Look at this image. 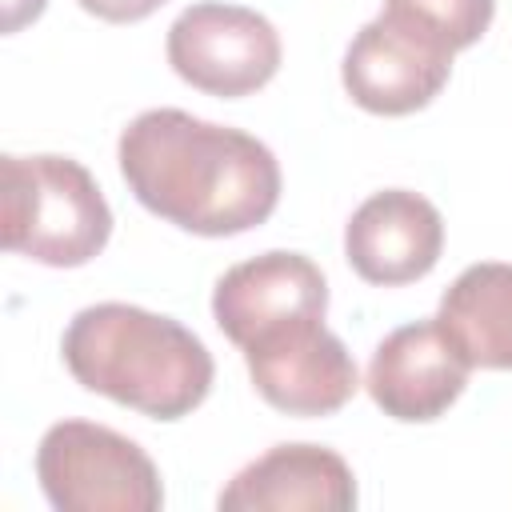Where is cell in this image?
<instances>
[{
  "label": "cell",
  "mask_w": 512,
  "mask_h": 512,
  "mask_svg": "<svg viewBox=\"0 0 512 512\" xmlns=\"http://www.w3.org/2000/svg\"><path fill=\"white\" fill-rule=\"evenodd\" d=\"M128 192L192 236H240L280 204V160L252 132L184 108L140 112L116 144Z\"/></svg>",
  "instance_id": "cell-1"
},
{
  "label": "cell",
  "mask_w": 512,
  "mask_h": 512,
  "mask_svg": "<svg viewBox=\"0 0 512 512\" xmlns=\"http://www.w3.org/2000/svg\"><path fill=\"white\" fill-rule=\"evenodd\" d=\"M60 356L80 388L152 420L188 416L216 380L212 352L192 328L120 300L80 308L64 328Z\"/></svg>",
  "instance_id": "cell-2"
},
{
  "label": "cell",
  "mask_w": 512,
  "mask_h": 512,
  "mask_svg": "<svg viewBox=\"0 0 512 512\" xmlns=\"http://www.w3.org/2000/svg\"><path fill=\"white\" fill-rule=\"evenodd\" d=\"M172 72L196 92L240 100L260 92L280 72V32L268 16L244 4L200 0L184 8L164 40Z\"/></svg>",
  "instance_id": "cell-5"
},
{
  "label": "cell",
  "mask_w": 512,
  "mask_h": 512,
  "mask_svg": "<svg viewBox=\"0 0 512 512\" xmlns=\"http://www.w3.org/2000/svg\"><path fill=\"white\" fill-rule=\"evenodd\" d=\"M324 312L328 280L304 252H260L252 260L232 264L212 288V320L236 348H244L268 328Z\"/></svg>",
  "instance_id": "cell-10"
},
{
  "label": "cell",
  "mask_w": 512,
  "mask_h": 512,
  "mask_svg": "<svg viewBox=\"0 0 512 512\" xmlns=\"http://www.w3.org/2000/svg\"><path fill=\"white\" fill-rule=\"evenodd\" d=\"M436 320L472 368H512V264L464 268L444 288Z\"/></svg>",
  "instance_id": "cell-12"
},
{
  "label": "cell",
  "mask_w": 512,
  "mask_h": 512,
  "mask_svg": "<svg viewBox=\"0 0 512 512\" xmlns=\"http://www.w3.org/2000/svg\"><path fill=\"white\" fill-rule=\"evenodd\" d=\"M44 12V0H4V32L24 28L28 20H36Z\"/></svg>",
  "instance_id": "cell-15"
},
{
  "label": "cell",
  "mask_w": 512,
  "mask_h": 512,
  "mask_svg": "<svg viewBox=\"0 0 512 512\" xmlns=\"http://www.w3.org/2000/svg\"><path fill=\"white\" fill-rule=\"evenodd\" d=\"M444 252V216L408 188L372 192L344 224V260L380 288H400L436 268Z\"/></svg>",
  "instance_id": "cell-9"
},
{
  "label": "cell",
  "mask_w": 512,
  "mask_h": 512,
  "mask_svg": "<svg viewBox=\"0 0 512 512\" xmlns=\"http://www.w3.org/2000/svg\"><path fill=\"white\" fill-rule=\"evenodd\" d=\"M224 512H288L356 508V476L348 460L324 444H276L244 464L216 496Z\"/></svg>",
  "instance_id": "cell-11"
},
{
  "label": "cell",
  "mask_w": 512,
  "mask_h": 512,
  "mask_svg": "<svg viewBox=\"0 0 512 512\" xmlns=\"http://www.w3.org/2000/svg\"><path fill=\"white\" fill-rule=\"evenodd\" d=\"M36 480L60 512H156L164 504L152 456L92 420H60L40 436Z\"/></svg>",
  "instance_id": "cell-4"
},
{
  "label": "cell",
  "mask_w": 512,
  "mask_h": 512,
  "mask_svg": "<svg viewBox=\"0 0 512 512\" xmlns=\"http://www.w3.org/2000/svg\"><path fill=\"white\" fill-rule=\"evenodd\" d=\"M468 376L472 364L448 340L440 320L428 316L388 332L376 344L364 388L384 416L400 424H428L460 400Z\"/></svg>",
  "instance_id": "cell-8"
},
{
  "label": "cell",
  "mask_w": 512,
  "mask_h": 512,
  "mask_svg": "<svg viewBox=\"0 0 512 512\" xmlns=\"http://www.w3.org/2000/svg\"><path fill=\"white\" fill-rule=\"evenodd\" d=\"M452 76V52L436 48L420 32L392 16L368 20L340 64L344 92L372 116H408L428 108Z\"/></svg>",
  "instance_id": "cell-7"
},
{
  "label": "cell",
  "mask_w": 512,
  "mask_h": 512,
  "mask_svg": "<svg viewBox=\"0 0 512 512\" xmlns=\"http://www.w3.org/2000/svg\"><path fill=\"white\" fill-rule=\"evenodd\" d=\"M88 16L96 20H108V24H136V20H148L156 8H164L168 0H76Z\"/></svg>",
  "instance_id": "cell-14"
},
{
  "label": "cell",
  "mask_w": 512,
  "mask_h": 512,
  "mask_svg": "<svg viewBox=\"0 0 512 512\" xmlns=\"http://www.w3.org/2000/svg\"><path fill=\"white\" fill-rule=\"evenodd\" d=\"M112 208L72 156H4V248L48 268H80L104 252Z\"/></svg>",
  "instance_id": "cell-3"
},
{
  "label": "cell",
  "mask_w": 512,
  "mask_h": 512,
  "mask_svg": "<svg viewBox=\"0 0 512 512\" xmlns=\"http://www.w3.org/2000/svg\"><path fill=\"white\" fill-rule=\"evenodd\" d=\"M380 12L456 56L488 32L496 0H384Z\"/></svg>",
  "instance_id": "cell-13"
},
{
  "label": "cell",
  "mask_w": 512,
  "mask_h": 512,
  "mask_svg": "<svg viewBox=\"0 0 512 512\" xmlns=\"http://www.w3.org/2000/svg\"><path fill=\"white\" fill-rule=\"evenodd\" d=\"M240 352L252 388L264 396V404H272L284 416H332L360 388L356 360L344 348V340L324 328V316H304L268 328Z\"/></svg>",
  "instance_id": "cell-6"
}]
</instances>
